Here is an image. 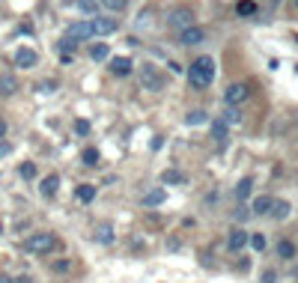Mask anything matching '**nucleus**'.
I'll list each match as a JSON object with an SVG mask.
<instances>
[{"label": "nucleus", "instance_id": "nucleus-1", "mask_svg": "<svg viewBox=\"0 0 298 283\" xmlns=\"http://www.w3.org/2000/svg\"><path fill=\"white\" fill-rule=\"evenodd\" d=\"M188 81H191L194 90H206L215 81V63H212V57H197L194 63L188 66Z\"/></svg>", "mask_w": 298, "mask_h": 283}, {"label": "nucleus", "instance_id": "nucleus-2", "mask_svg": "<svg viewBox=\"0 0 298 283\" xmlns=\"http://www.w3.org/2000/svg\"><path fill=\"white\" fill-rule=\"evenodd\" d=\"M137 78H140V84H143V90H149V93H158L161 87H164V78L158 75V69L152 63H143L137 69Z\"/></svg>", "mask_w": 298, "mask_h": 283}, {"label": "nucleus", "instance_id": "nucleus-3", "mask_svg": "<svg viewBox=\"0 0 298 283\" xmlns=\"http://www.w3.org/2000/svg\"><path fill=\"white\" fill-rule=\"evenodd\" d=\"M54 245H57L54 233H33L24 242V251L27 253H48V251H54Z\"/></svg>", "mask_w": 298, "mask_h": 283}, {"label": "nucleus", "instance_id": "nucleus-4", "mask_svg": "<svg viewBox=\"0 0 298 283\" xmlns=\"http://www.w3.org/2000/svg\"><path fill=\"white\" fill-rule=\"evenodd\" d=\"M167 24L173 27V30H188V27H194V12L191 9H176V12H170V18H167Z\"/></svg>", "mask_w": 298, "mask_h": 283}, {"label": "nucleus", "instance_id": "nucleus-5", "mask_svg": "<svg viewBox=\"0 0 298 283\" xmlns=\"http://www.w3.org/2000/svg\"><path fill=\"white\" fill-rule=\"evenodd\" d=\"M69 39H90V36H96V30H93V21H75V24H69L66 30Z\"/></svg>", "mask_w": 298, "mask_h": 283}, {"label": "nucleus", "instance_id": "nucleus-6", "mask_svg": "<svg viewBox=\"0 0 298 283\" xmlns=\"http://www.w3.org/2000/svg\"><path fill=\"white\" fill-rule=\"evenodd\" d=\"M224 98H227V104H239V101H245V98H248V84H230V87H227V93H224Z\"/></svg>", "mask_w": 298, "mask_h": 283}, {"label": "nucleus", "instance_id": "nucleus-7", "mask_svg": "<svg viewBox=\"0 0 298 283\" xmlns=\"http://www.w3.org/2000/svg\"><path fill=\"white\" fill-rule=\"evenodd\" d=\"M36 63H39L36 51H30V48H18V51H15V66H21V69H33Z\"/></svg>", "mask_w": 298, "mask_h": 283}, {"label": "nucleus", "instance_id": "nucleus-8", "mask_svg": "<svg viewBox=\"0 0 298 283\" xmlns=\"http://www.w3.org/2000/svg\"><path fill=\"white\" fill-rule=\"evenodd\" d=\"M93 30L99 33V36H110V33L120 30V21L116 18H96L93 21Z\"/></svg>", "mask_w": 298, "mask_h": 283}, {"label": "nucleus", "instance_id": "nucleus-9", "mask_svg": "<svg viewBox=\"0 0 298 283\" xmlns=\"http://www.w3.org/2000/svg\"><path fill=\"white\" fill-rule=\"evenodd\" d=\"M179 39H182V45H200V42L206 39V30L194 24V27H188V30H182V33H179Z\"/></svg>", "mask_w": 298, "mask_h": 283}, {"label": "nucleus", "instance_id": "nucleus-10", "mask_svg": "<svg viewBox=\"0 0 298 283\" xmlns=\"http://www.w3.org/2000/svg\"><path fill=\"white\" fill-rule=\"evenodd\" d=\"M248 239H251V236H248L245 230H232V233H230V239H227V248H230L232 253H235V251H242V248L248 245Z\"/></svg>", "mask_w": 298, "mask_h": 283}, {"label": "nucleus", "instance_id": "nucleus-11", "mask_svg": "<svg viewBox=\"0 0 298 283\" xmlns=\"http://www.w3.org/2000/svg\"><path fill=\"white\" fill-rule=\"evenodd\" d=\"M57 188H60V176H57V173L45 176V179H42V185H39L42 197H54V194H57Z\"/></svg>", "mask_w": 298, "mask_h": 283}, {"label": "nucleus", "instance_id": "nucleus-12", "mask_svg": "<svg viewBox=\"0 0 298 283\" xmlns=\"http://www.w3.org/2000/svg\"><path fill=\"white\" fill-rule=\"evenodd\" d=\"M110 72H113L116 78H126V75L132 72V60H129V57H113V60H110Z\"/></svg>", "mask_w": 298, "mask_h": 283}, {"label": "nucleus", "instance_id": "nucleus-13", "mask_svg": "<svg viewBox=\"0 0 298 283\" xmlns=\"http://www.w3.org/2000/svg\"><path fill=\"white\" fill-rule=\"evenodd\" d=\"M277 256H280V259H295V245H292L289 239H280V242H277Z\"/></svg>", "mask_w": 298, "mask_h": 283}, {"label": "nucleus", "instance_id": "nucleus-14", "mask_svg": "<svg viewBox=\"0 0 298 283\" xmlns=\"http://www.w3.org/2000/svg\"><path fill=\"white\" fill-rule=\"evenodd\" d=\"M271 206H274V200H271V197H257V200H254V215H268V212H271Z\"/></svg>", "mask_w": 298, "mask_h": 283}, {"label": "nucleus", "instance_id": "nucleus-15", "mask_svg": "<svg viewBox=\"0 0 298 283\" xmlns=\"http://www.w3.org/2000/svg\"><path fill=\"white\" fill-rule=\"evenodd\" d=\"M164 200H167V194L161 188H155V191H149V194L143 197V206H161Z\"/></svg>", "mask_w": 298, "mask_h": 283}, {"label": "nucleus", "instance_id": "nucleus-16", "mask_svg": "<svg viewBox=\"0 0 298 283\" xmlns=\"http://www.w3.org/2000/svg\"><path fill=\"white\" fill-rule=\"evenodd\" d=\"M15 90H18V81H15L12 75H3V78H0V95H12Z\"/></svg>", "mask_w": 298, "mask_h": 283}, {"label": "nucleus", "instance_id": "nucleus-17", "mask_svg": "<svg viewBox=\"0 0 298 283\" xmlns=\"http://www.w3.org/2000/svg\"><path fill=\"white\" fill-rule=\"evenodd\" d=\"M212 140H218V143L227 140V123H224V120H215V123H212Z\"/></svg>", "mask_w": 298, "mask_h": 283}, {"label": "nucleus", "instance_id": "nucleus-18", "mask_svg": "<svg viewBox=\"0 0 298 283\" xmlns=\"http://www.w3.org/2000/svg\"><path fill=\"white\" fill-rule=\"evenodd\" d=\"M257 9H260L257 0H239V3H235V12H239V15H257Z\"/></svg>", "mask_w": 298, "mask_h": 283}, {"label": "nucleus", "instance_id": "nucleus-19", "mask_svg": "<svg viewBox=\"0 0 298 283\" xmlns=\"http://www.w3.org/2000/svg\"><path fill=\"white\" fill-rule=\"evenodd\" d=\"M251 191H254V179H242V182L235 185V200H248Z\"/></svg>", "mask_w": 298, "mask_h": 283}, {"label": "nucleus", "instance_id": "nucleus-20", "mask_svg": "<svg viewBox=\"0 0 298 283\" xmlns=\"http://www.w3.org/2000/svg\"><path fill=\"white\" fill-rule=\"evenodd\" d=\"M161 182H164V185H182L185 176H182L179 170H164V173H161Z\"/></svg>", "mask_w": 298, "mask_h": 283}, {"label": "nucleus", "instance_id": "nucleus-21", "mask_svg": "<svg viewBox=\"0 0 298 283\" xmlns=\"http://www.w3.org/2000/svg\"><path fill=\"white\" fill-rule=\"evenodd\" d=\"M75 197H78L81 203H90V200L96 197V188H93V185H78V191H75Z\"/></svg>", "mask_w": 298, "mask_h": 283}, {"label": "nucleus", "instance_id": "nucleus-22", "mask_svg": "<svg viewBox=\"0 0 298 283\" xmlns=\"http://www.w3.org/2000/svg\"><path fill=\"white\" fill-rule=\"evenodd\" d=\"M271 215H274L277 220H283L286 215H289V203H286V200H277V203L271 206Z\"/></svg>", "mask_w": 298, "mask_h": 283}, {"label": "nucleus", "instance_id": "nucleus-23", "mask_svg": "<svg viewBox=\"0 0 298 283\" xmlns=\"http://www.w3.org/2000/svg\"><path fill=\"white\" fill-rule=\"evenodd\" d=\"M107 54H110V48H107L104 42H99V45H93V48H90V57H93V60H104Z\"/></svg>", "mask_w": 298, "mask_h": 283}, {"label": "nucleus", "instance_id": "nucleus-24", "mask_svg": "<svg viewBox=\"0 0 298 283\" xmlns=\"http://www.w3.org/2000/svg\"><path fill=\"white\" fill-rule=\"evenodd\" d=\"M84 164H87V167H96V164H99V149H93V146H90V149H84Z\"/></svg>", "mask_w": 298, "mask_h": 283}, {"label": "nucleus", "instance_id": "nucleus-25", "mask_svg": "<svg viewBox=\"0 0 298 283\" xmlns=\"http://www.w3.org/2000/svg\"><path fill=\"white\" fill-rule=\"evenodd\" d=\"M185 123H188V126H200V123H206V110H191V114L185 117Z\"/></svg>", "mask_w": 298, "mask_h": 283}, {"label": "nucleus", "instance_id": "nucleus-26", "mask_svg": "<svg viewBox=\"0 0 298 283\" xmlns=\"http://www.w3.org/2000/svg\"><path fill=\"white\" fill-rule=\"evenodd\" d=\"M96 239H99L101 245H110V242H113V230L101 223V227H99V236H96Z\"/></svg>", "mask_w": 298, "mask_h": 283}, {"label": "nucleus", "instance_id": "nucleus-27", "mask_svg": "<svg viewBox=\"0 0 298 283\" xmlns=\"http://www.w3.org/2000/svg\"><path fill=\"white\" fill-rule=\"evenodd\" d=\"M78 9H81V12H90V15H96L99 3H96V0H78Z\"/></svg>", "mask_w": 298, "mask_h": 283}, {"label": "nucleus", "instance_id": "nucleus-28", "mask_svg": "<svg viewBox=\"0 0 298 283\" xmlns=\"http://www.w3.org/2000/svg\"><path fill=\"white\" fill-rule=\"evenodd\" d=\"M248 245H251L254 251H265V239H263V236H260V233H254V236L248 239Z\"/></svg>", "mask_w": 298, "mask_h": 283}, {"label": "nucleus", "instance_id": "nucleus-29", "mask_svg": "<svg viewBox=\"0 0 298 283\" xmlns=\"http://www.w3.org/2000/svg\"><path fill=\"white\" fill-rule=\"evenodd\" d=\"M21 176H24V179H33V176H36V164L24 161V164H21Z\"/></svg>", "mask_w": 298, "mask_h": 283}, {"label": "nucleus", "instance_id": "nucleus-30", "mask_svg": "<svg viewBox=\"0 0 298 283\" xmlns=\"http://www.w3.org/2000/svg\"><path fill=\"white\" fill-rule=\"evenodd\" d=\"M104 6H107V9H113V12H120V9H126V6H129V0H104Z\"/></svg>", "mask_w": 298, "mask_h": 283}, {"label": "nucleus", "instance_id": "nucleus-31", "mask_svg": "<svg viewBox=\"0 0 298 283\" xmlns=\"http://www.w3.org/2000/svg\"><path fill=\"white\" fill-rule=\"evenodd\" d=\"M75 45H78V42H75V39H63V42H60V51H63V54H72V51H75Z\"/></svg>", "mask_w": 298, "mask_h": 283}, {"label": "nucleus", "instance_id": "nucleus-32", "mask_svg": "<svg viewBox=\"0 0 298 283\" xmlns=\"http://www.w3.org/2000/svg\"><path fill=\"white\" fill-rule=\"evenodd\" d=\"M224 123H242V114H239L235 107H230V110H227V120H224Z\"/></svg>", "mask_w": 298, "mask_h": 283}, {"label": "nucleus", "instance_id": "nucleus-33", "mask_svg": "<svg viewBox=\"0 0 298 283\" xmlns=\"http://www.w3.org/2000/svg\"><path fill=\"white\" fill-rule=\"evenodd\" d=\"M75 131H78V134H90V123H87V120H78V123H75Z\"/></svg>", "mask_w": 298, "mask_h": 283}, {"label": "nucleus", "instance_id": "nucleus-34", "mask_svg": "<svg viewBox=\"0 0 298 283\" xmlns=\"http://www.w3.org/2000/svg\"><path fill=\"white\" fill-rule=\"evenodd\" d=\"M54 87H57V84H54V81H45V84H42V87H39V90H42V93H54Z\"/></svg>", "mask_w": 298, "mask_h": 283}, {"label": "nucleus", "instance_id": "nucleus-35", "mask_svg": "<svg viewBox=\"0 0 298 283\" xmlns=\"http://www.w3.org/2000/svg\"><path fill=\"white\" fill-rule=\"evenodd\" d=\"M69 268V259H60V262H54V271H66Z\"/></svg>", "mask_w": 298, "mask_h": 283}, {"label": "nucleus", "instance_id": "nucleus-36", "mask_svg": "<svg viewBox=\"0 0 298 283\" xmlns=\"http://www.w3.org/2000/svg\"><path fill=\"white\" fill-rule=\"evenodd\" d=\"M274 277H277V274H274V271L268 268V271H265V274H263V283H274Z\"/></svg>", "mask_w": 298, "mask_h": 283}, {"label": "nucleus", "instance_id": "nucleus-37", "mask_svg": "<svg viewBox=\"0 0 298 283\" xmlns=\"http://www.w3.org/2000/svg\"><path fill=\"white\" fill-rule=\"evenodd\" d=\"M15 283H33V277H27V274H21V277H15Z\"/></svg>", "mask_w": 298, "mask_h": 283}, {"label": "nucleus", "instance_id": "nucleus-38", "mask_svg": "<svg viewBox=\"0 0 298 283\" xmlns=\"http://www.w3.org/2000/svg\"><path fill=\"white\" fill-rule=\"evenodd\" d=\"M6 152H9V143H3V140H0V155H6Z\"/></svg>", "mask_w": 298, "mask_h": 283}, {"label": "nucleus", "instance_id": "nucleus-39", "mask_svg": "<svg viewBox=\"0 0 298 283\" xmlns=\"http://www.w3.org/2000/svg\"><path fill=\"white\" fill-rule=\"evenodd\" d=\"M3 137H6V123L0 120V140H3Z\"/></svg>", "mask_w": 298, "mask_h": 283}, {"label": "nucleus", "instance_id": "nucleus-40", "mask_svg": "<svg viewBox=\"0 0 298 283\" xmlns=\"http://www.w3.org/2000/svg\"><path fill=\"white\" fill-rule=\"evenodd\" d=\"M0 283H15L12 277H6V274H0Z\"/></svg>", "mask_w": 298, "mask_h": 283}, {"label": "nucleus", "instance_id": "nucleus-41", "mask_svg": "<svg viewBox=\"0 0 298 283\" xmlns=\"http://www.w3.org/2000/svg\"><path fill=\"white\" fill-rule=\"evenodd\" d=\"M0 233H3V227H0Z\"/></svg>", "mask_w": 298, "mask_h": 283}, {"label": "nucleus", "instance_id": "nucleus-42", "mask_svg": "<svg viewBox=\"0 0 298 283\" xmlns=\"http://www.w3.org/2000/svg\"><path fill=\"white\" fill-rule=\"evenodd\" d=\"M295 6H298V0H295Z\"/></svg>", "mask_w": 298, "mask_h": 283}]
</instances>
